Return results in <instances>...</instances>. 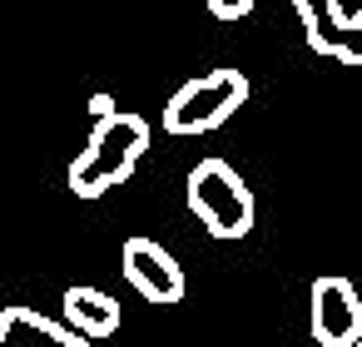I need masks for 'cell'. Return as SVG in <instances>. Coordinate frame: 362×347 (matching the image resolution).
<instances>
[{
  "label": "cell",
  "instance_id": "6da1fadb",
  "mask_svg": "<svg viewBox=\"0 0 362 347\" xmlns=\"http://www.w3.org/2000/svg\"><path fill=\"white\" fill-rule=\"evenodd\" d=\"M149 139H154V129H149L139 114L115 110V114L95 119L85 149L70 159V174H65L70 194H80V199H105L110 189H119V184L139 169V159L149 154Z\"/></svg>",
  "mask_w": 362,
  "mask_h": 347
},
{
  "label": "cell",
  "instance_id": "7a4b0ae2",
  "mask_svg": "<svg viewBox=\"0 0 362 347\" xmlns=\"http://www.w3.org/2000/svg\"><path fill=\"white\" fill-rule=\"evenodd\" d=\"M243 105H248V75H238V70H209V75L184 80L169 95L159 124H164V134H179V139L184 134H209V129L228 124Z\"/></svg>",
  "mask_w": 362,
  "mask_h": 347
},
{
  "label": "cell",
  "instance_id": "3957f363",
  "mask_svg": "<svg viewBox=\"0 0 362 347\" xmlns=\"http://www.w3.org/2000/svg\"><path fill=\"white\" fill-rule=\"evenodd\" d=\"M184 199H189V213L214 238H243L253 228V194L238 179V169L223 164V159H199L189 169Z\"/></svg>",
  "mask_w": 362,
  "mask_h": 347
},
{
  "label": "cell",
  "instance_id": "277c9868",
  "mask_svg": "<svg viewBox=\"0 0 362 347\" xmlns=\"http://www.w3.org/2000/svg\"><path fill=\"white\" fill-rule=\"evenodd\" d=\"M317 347H352L362 337V298L342 273H322L308 293Z\"/></svg>",
  "mask_w": 362,
  "mask_h": 347
},
{
  "label": "cell",
  "instance_id": "5b68a950",
  "mask_svg": "<svg viewBox=\"0 0 362 347\" xmlns=\"http://www.w3.org/2000/svg\"><path fill=\"white\" fill-rule=\"evenodd\" d=\"M119 268H124V283H129L144 302H179V298H184V268H179V258H174L164 243H154V238H124Z\"/></svg>",
  "mask_w": 362,
  "mask_h": 347
},
{
  "label": "cell",
  "instance_id": "8992f818",
  "mask_svg": "<svg viewBox=\"0 0 362 347\" xmlns=\"http://www.w3.org/2000/svg\"><path fill=\"white\" fill-rule=\"evenodd\" d=\"M0 347H90V337H80L70 322H55L35 307H6L0 312Z\"/></svg>",
  "mask_w": 362,
  "mask_h": 347
},
{
  "label": "cell",
  "instance_id": "52a82bcc",
  "mask_svg": "<svg viewBox=\"0 0 362 347\" xmlns=\"http://www.w3.org/2000/svg\"><path fill=\"white\" fill-rule=\"evenodd\" d=\"M60 312H65V322H70L80 337H90V342H105V337H115V332H119V302H115L110 293L90 288V283L65 288Z\"/></svg>",
  "mask_w": 362,
  "mask_h": 347
},
{
  "label": "cell",
  "instance_id": "ba28073f",
  "mask_svg": "<svg viewBox=\"0 0 362 347\" xmlns=\"http://www.w3.org/2000/svg\"><path fill=\"white\" fill-rule=\"evenodd\" d=\"M293 11H298V20H303L308 50L342 60V50H347V40H352V16H342L337 0H293Z\"/></svg>",
  "mask_w": 362,
  "mask_h": 347
},
{
  "label": "cell",
  "instance_id": "9c48e42d",
  "mask_svg": "<svg viewBox=\"0 0 362 347\" xmlns=\"http://www.w3.org/2000/svg\"><path fill=\"white\" fill-rule=\"evenodd\" d=\"M204 6H209L214 20H243L253 11V0H204Z\"/></svg>",
  "mask_w": 362,
  "mask_h": 347
},
{
  "label": "cell",
  "instance_id": "30bf717a",
  "mask_svg": "<svg viewBox=\"0 0 362 347\" xmlns=\"http://www.w3.org/2000/svg\"><path fill=\"white\" fill-rule=\"evenodd\" d=\"M115 110H119V105H115L110 95H90V114H95V119H105V114H115Z\"/></svg>",
  "mask_w": 362,
  "mask_h": 347
},
{
  "label": "cell",
  "instance_id": "8fae6325",
  "mask_svg": "<svg viewBox=\"0 0 362 347\" xmlns=\"http://www.w3.org/2000/svg\"><path fill=\"white\" fill-rule=\"evenodd\" d=\"M352 347H362V337H357V342H352Z\"/></svg>",
  "mask_w": 362,
  "mask_h": 347
}]
</instances>
